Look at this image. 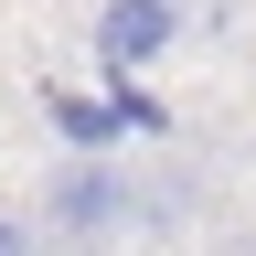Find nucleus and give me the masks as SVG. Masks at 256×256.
Returning a JSON list of instances; mask_svg holds the SVG:
<instances>
[{"label":"nucleus","instance_id":"1","mask_svg":"<svg viewBox=\"0 0 256 256\" xmlns=\"http://www.w3.org/2000/svg\"><path fill=\"white\" fill-rule=\"evenodd\" d=\"M182 43V0H107L96 11V64L107 75H139L150 54H171Z\"/></svg>","mask_w":256,"mask_h":256},{"label":"nucleus","instance_id":"2","mask_svg":"<svg viewBox=\"0 0 256 256\" xmlns=\"http://www.w3.org/2000/svg\"><path fill=\"white\" fill-rule=\"evenodd\" d=\"M43 214L64 224V235H107V224H128V182H118V160H64Z\"/></svg>","mask_w":256,"mask_h":256},{"label":"nucleus","instance_id":"3","mask_svg":"<svg viewBox=\"0 0 256 256\" xmlns=\"http://www.w3.org/2000/svg\"><path fill=\"white\" fill-rule=\"evenodd\" d=\"M0 256H32V224L22 214H0Z\"/></svg>","mask_w":256,"mask_h":256}]
</instances>
